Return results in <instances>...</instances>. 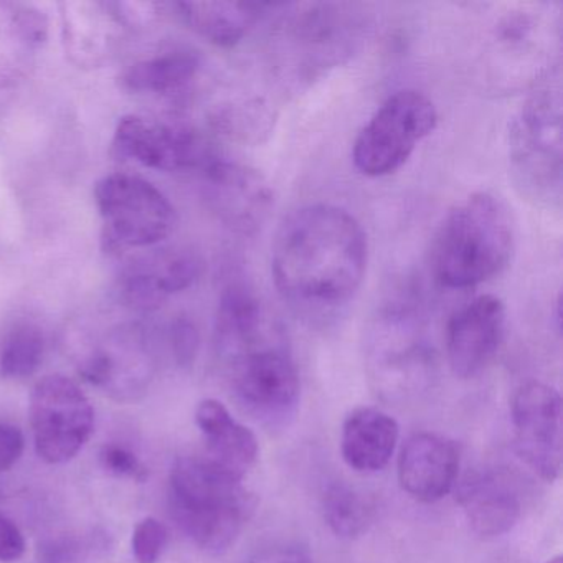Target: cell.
<instances>
[{"label":"cell","mask_w":563,"mask_h":563,"mask_svg":"<svg viewBox=\"0 0 563 563\" xmlns=\"http://www.w3.org/2000/svg\"><path fill=\"white\" fill-rule=\"evenodd\" d=\"M276 288L305 312L347 305L367 272V235L341 207L316 203L288 217L272 250Z\"/></svg>","instance_id":"obj_1"},{"label":"cell","mask_w":563,"mask_h":563,"mask_svg":"<svg viewBox=\"0 0 563 563\" xmlns=\"http://www.w3.org/2000/svg\"><path fill=\"white\" fill-rule=\"evenodd\" d=\"M256 496L242 477L206 456H184L174 463L169 506L179 529L210 555H222L239 539L256 510Z\"/></svg>","instance_id":"obj_2"},{"label":"cell","mask_w":563,"mask_h":563,"mask_svg":"<svg viewBox=\"0 0 563 563\" xmlns=\"http://www.w3.org/2000/svg\"><path fill=\"white\" fill-rule=\"evenodd\" d=\"M514 246L516 229L506 203L493 194H473L444 217L438 230L434 276L446 288H473L509 265Z\"/></svg>","instance_id":"obj_3"},{"label":"cell","mask_w":563,"mask_h":563,"mask_svg":"<svg viewBox=\"0 0 563 563\" xmlns=\"http://www.w3.org/2000/svg\"><path fill=\"white\" fill-rule=\"evenodd\" d=\"M510 170L517 189L536 203L552 206L562 197V101L543 88L523 104L509 133Z\"/></svg>","instance_id":"obj_4"},{"label":"cell","mask_w":563,"mask_h":563,"mask_svg":"<svg viewBox=\"0 0 563 563\" xmlns=\"http://www.w3.org/2000/svg\"><path fill=\"white\" fill-rule=\"evenodd\" d=\"M225 361L236 400L246 413L268 428L285 427L295 418L301 382L279 334Z\"/></svg>","instance_id":"obj_5"},{"label":"cell","mask_w":563,"mask_h":563,"mask_svg":"<svg viewBox=\"0 0 563 563\" xmlns=\"http://www.w3.org/2000/svg\"><path fill=\"white\" fill-rule=\"evenodd\" d=\"M438 123L437 108L420 91L401 90L387 98L354 144L355 169L384 177L400 169Z\"/></svg>","instance_id":"obj_6"},{"label":"cell","mask_w":563,"mask_h":563,"mask_svg":"<svg viewBox=\"0 0 563 563\" xmlns=\"http://www.w3.org/2000/svg\"><path fill=\"white\" fill-rule=\"evenodd\" d=\"M95 197L111 249L156 245L174 230L173 203L146 179L111 174L97 184Z\"/></svg>","instance_id":"obj_7"},{"label":"cell","mask_w":563,"mask_h":563,"mask_svg":"<svg viewBox=\"0 0 563 563\" xmlns=\"http://www.w3.org/2000/svg\"><path fill=\"white\" fill-rule=\"evenodd\" d=\"M31 424L38 457L48 464L68 463L93 434L95 408L77 382L47 375L32 390Z\"/></svg>","instance_id":"obj_8"},{"label":"cell","mask_w":563,"mask_h":563,"mask_svg":"<svg viewBox=\"0 0 563 563\" xmlns=\"http://www.w3.org/2000/svg\"><path fill=\"white\" fill-rule=\"evenodd\" d=\"M514 444L523 463L547 483L559 479L563 464V404L555 388L527 382L510 404Z\"/></svg>","instance_id":"obj_9"},{"label":"cell","mask_w":563,"mask_h":563,"mask_svg":"<svg viewBox=\"0 0 563 563\" xmlns=\"http://www.w3.org/2000/svg\"><path fill=\"white\" fill-rule=\"evenodd\" d=\"M111 147L118 159L167 173L212 163L207 159L206 144L192 130L143 117H124Z\"/></svg>","instance_id":"obj_10"},{"label":"cell","mask_w":563,"mask_h":563,"mask_svg":"<svg viewBox=\"0 0 563 563\" xmlns=\"http://www.w3.org/2000/svg\"><path fill=\"white\" fill-rule=\"evenodd\" d=\"M85 380L120 401L136 400L151 380V357L141 329L113 332L101 345L78 357Z\"/></svg>","instance_id":"obj_11"},{"label":"cell","mask_w":563,"mask_h":563,"mask_svg":"<svg viewBox=\"0 0 563 563\" xmlns=\"http://www.w3.org/2000/svg\"><path fill=\"white\" fill-rule=\"evenodd\" d=\"M506 306L496 296H479L451 318L446 355L456 377L479 375L496 357L506 334Z\"/></svg>","instance_id":"obj_12"},{"label":"cell","mask_w":563,"mask_h":563,"mask_svg":"<svg viewBox=\"0 0 563 563\" xmlns=\"http://www.w3.org/2000/svg\"><path fill=\"white\" fill-rule=\"evenodd\" d=\"M207 196L217 216L235 232L255 235L268 220L275 194L258 170L212 161L207 166Z\"/></svg>","instance_id":"obj_13"},{"label":"cell","mask_w":563,"mask_h":563,"mask_svg":"<svg viewBox=\"0 0 563 563\" xmlns=\"http://www.w3.org/2000/svg\"><path fill=\"white\" fill-rule=\"evenodd\" d=\"M460 450L454 441L437 433L408 438L398 460V479L408 496L433 504L453 490L460 473Z\"/></svg>","instance_id":"obj_14"},{"label":"cell","mask_w":563,"mask_h":563,"mask_svg":"<svg viewBox=\"0 0 563 563\" xmlns=\"http://www.w3.org/2000/svg\"><path fill=\"white\" fill-rule=\"evenodd\" d=\"M60 18L65 52L80 68L108 64L128 31L111 2L67 0L60 4Z\"/></svg>","instance_id":"obj_15"},{"label":"cell","mask_w":563,"mask_h":563,"mask_svg":"<svg viewBox=\"0 0 563 563\" xmlns=\"http://www.w3.org/2000/svg\"><path fill=\"white\" fill-rule=\"evenodd\" d=\"M456 500L473 532L483 539L506 536L522 514L512 481L496 471L467 474L457 487Z\"/></svg>","instance_id":"obj_16"},{"label":"cell","mask_w":563,"mask_h":563,"mask_svg":"<svg viewBox=\"0 0 563 563\" xmlns=\"http://www.w3.org/2000/svg\"><path fill=\"white\" fill-rule=\"evenodd\" d=\"M196 424L206 440L207 460L243 479L258 457L255 433L239 423L222 401L213 398L197 405Z\"/></svg>","instance_id":"obj_17"},{"label":"cell","mask_w":563,"mask_h":563,"mask_svg":"<svg viewBox=\"0 0 563 563\" xmlns=\"http://www.w3.org/2000/svg\"><path fill=\"white\" fill-rule=\"evenodd\" d=\"M400 438L397 421L374 407L355 408L342 424L341 453L358 473H377L390 463Z\"/></svg>","instance_id":"obj_18"},{"label":"cell","mask_w":563,"mask_h":563,"mask_svg":"<svg viewBox=\"0 0 563 563\" xmlns=\"http://www.w3.org/2000/svg\"><path fill=\"white\" fill-rule=\"evenodd\" d=\"M278 334L268 311L255 291L245 285H230L220 298L216 341L223 358L232 357L272 335Z\"/></svg>","instance_id":"obj_19"},{"label":"cell","mask_w":563,"mask_h":563,"mask_svg":"<svg viewBox=\"0 0 563 563\" xmlns=\"http://www.w3.org/2000/svg\"><path fill=\"white\" fill-rule=\"evenodd\" d=\"M180 18L200 37L219 47H233L250 34L262 19L265 5L256 2H179Z\"/></svg>","instance_id":"obj_20"},{"label":"cell","mask_w":563,"mask_h":563,"mask_svg":"<svg viewBox=\"0 0 563 563\" xmlns=\"http://www.w3.org/2000/svg\"><path fill=\"white\" fill-rule=\"evenodd\" d=\"M199 70V57L192 52H167L128 68L121 84L133 93L179 97L192 87Z\"/></svg>","instance_id":"obj_21"},{"label":"cell","mask_w":563,"mask_h":563,"mask_svg":"<svg viewBox=\"0 0 563 563\" xmlns=\"http://www.w3.org/2000/svg\"><path fill=\"white\" fill-rule=\"evenodd\" d=\"M322 512L331 532L341 539H357L372 522L371 504L344 483L328 486L322 496Z\"/></svg>","instance_id":"obj_22"},{"label":"cell","mask_w":563,"mask_h":563,"mask_svg":"<svg viewBox=\"0 0 563 563\" xmlns=\"http://www.w3.org/2000/svg\"><path fill=\"white\" fill-rule=\"evenodd\" d=\"M45 339L41 329L25 324L15 328L0 351V375L9 380L31 377L44 361Z\"/></svg>","instance_id":"obj_23"},{"label":"cell","mask_w":563,"mask_h":563,"mask_svg":"<svg viewBox=\"0 0 563 563\" xmlns=\"http://www.w3.org/2000/svg\"><path fill=\"white\" fill-rule=\"evenodd\" d=\"M34 54L19 25V4H0V88L22 77Z\"/></svg>","instance_id":"obj_24"},{"label":"cell","mask_w":563,"mask_h":563,"mask_svg":"<svg viewBox=\"0 0 563 563\" xmlns=\"http://www.w3.org/2000/svg\"><path fill=\"white\" fill-rule=\"evenodd\" d=\"M121 295L126 305L143 312L156 311L169 298L151 265L134 266L124 276Z\"/></svg>","instance_id":"obj_25"},{"label":"cell","mask_w":563,"mask_h":563,"mask_svg":"<svg viewBox=\"0 0 563 563\" xmlns=\"http://www.w3.org/2000/svg\"><path fill=\"white\" fill-rule=\"evenodd\" d=\"M151 266H153L154 273L159 278L167 296L190 288L199 279L200 272H202V263H200L199 256L196 253L187 252V250L161 256V258L154 260Z\"/></svg>","instance_id":"obj_26"},{"label":"cell","mask_w":563,"mask_h":563,"mask_svg":"<svg viewBox=\"0 0 563 563\" xmlns=\"http://www.w3.org/2000/svg\"><path fill=\"white\" fill-rule=\"evenodd\" d=\"M167 540H169L167 527L156 517H146L134 527L133 540H131L134 559L137 563L159 562L166 550Z\"/></svg>","instance_id":"obj_27"},{"label":"cell","mask_w":563,"mask_h":563,"mask_svg":"<svg viewBox=\"0 0 563 563\" xmlns=\"http://www.w3.org/2000/svg\"><path fill=\"white\" fill-rule=\"evenodd\" d=\"M97 547L95 536H64L48 540L38 549V563H80Z\"/></svg>","instance_id":"obj_28"},{"label":"cell","mask_w":563,"mask_h":563,"mask_svg":"<svg viewBox=\"0 0 563 563\" xmlns=\"http://www.w3.org/2000/svg\"><path fill=\"white\" fill-rule=\"evenodd\" d=\"M100 460L101 466L114 476L131 477L136 481H143L146 477V467L130 448L121 446V444H107L101 450Z\"/></svg>","instance_id":"obj_29"},{"label":"cell","mask_w":563,"mask_h":563,"mask_svg":"<svg viewBox=\"0 0 563 563\" xmlns=\"http://www.w3.org/2000/svg\"><path fill=\"white\" fill-rule=\"evenodd\" d=\"M174 357L180 367H190L196 362L200 347V335L189 318H177L170 328Z\"/></svg>","instance_id":"obj_30"},{"label":"cell","mask_w":563,"mask_h":563,"mask_svg":"<svg viewBox=\"0 0 563 563\" xmlns=\"http://www.w3.org/2000/svg\"><path fill=\"white\" fill-rule=\"evenodd\" d=\"M25 438L15 424L0 421V473L12 470L24 454Z\"/></svg>","instance_id":"obj_31"},{"label":"cell","mask_w":563,"mask_h":563,"mask_svg":"<svg viewBox=\"0 0 563 563\" xmlns=\"http://www.w3.org/2000/svg\"><path fill=\"white\" fill-rule=\"evenodd\" d=\"M27 542L14 520L0 514V562H18L24 556Z\"/></svg>","instance_id":"obj_32"},{"label":"cell","mask_w":563,"mask_h":563,"mask_svg":"<svg viewBox=\"0 0 563 563\" xmlns=\"http://www.w3.org/2000/svg\"><path fill=\"white\" fill-rule=\"evenodd\" d=\"M118 19L126 29H141L150 25L159 15V4L154 2H111Z\"/></svg>","instance_id":"obj_33"},{"label":"cell","mask_w":563,"mask_h":563,"mask_svg":"<svg viewBox=\"0 0 563 563\" xmlns=\"http://www.w3.org/2000/svg\"><path fill=\"white\" fill-rule=\"evenodd\" d=\"M249 563H312V560L298 547L282 545L256 553Z\"/></svg>","instance_id":"obj_34"},{"label":"cell","mask_w":563,"mask_h":563,"mask_svg":"<svg viewBox=\"0 0 563 563\" xmlns=\"http://www.w3.org/2000/svg\"><path fill=\"white\" fill-rule=\"evenodd\" d=\"M547 563H563V556L562 555L553 556V559H550L549 562H547Z\"/></svg>","instance_id":"obj_35"}]
</instances>
